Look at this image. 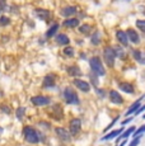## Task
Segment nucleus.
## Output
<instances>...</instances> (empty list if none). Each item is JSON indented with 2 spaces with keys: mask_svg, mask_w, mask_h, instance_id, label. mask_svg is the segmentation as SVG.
Listing matches in <instances>:
<instances>
[{
  "mask_svg": "<svg viewBox=\"0 0 145 146\" xmlns=\"http://www.w3.org/2000/svg\"><path fill=\"white\" fill-rule=\"evenodd\" d=\"M143 111H145V106H143V107H141V108H139V109H138V111H136V114L141 113V112H143Z\"/></svg>",
  "mask_w": 145,
  "mask_h": 146,
  "instance_id": "obj_33",
  "label": "nucleus"
},
{
  "mask_svg": "<svg viewBox=\"0 0 145 146\" xmlns=\"http://www.w3.org/2000/svg\"><path fill=\"white\" fill-rule=\"evenodd\" d=\"M57 28H59V26H57V24H54V26H52V27H51V28H50V29H49V31H47V33H46V37H47V38L52 37V36H54V35H55V33H56Z\"/></svg>",
  "mask_w": 145,
  "mask_h": 146,
  "instance_id": "obj_21",
  "label": "nucleus"
},
{
  "mask_svg": "<svg viewBox=\"0 0 145 146\" xmlns=\"http://www.w3.org/2000/svg\"><path fill=\"white\" fill-rule=\"evenodd\" d=\"M136 27L139 29H141L143 32H145V21H138L136 22Z\"/></svg>",
  "mask_w": 145,
  "mask_h": 146,
  "instance_id": "obj_25",
  "label": "nucleus"
},
{
  "mask_svg": "<svg viewBox=\"0 0 145 146\" xmlns=\"http://www.w3.org/2000/svg\"><path fill=\"white\" fill-rule=\"evenodd\" d=\"M140 139H141V137H140V135H139L138 137H135V140H132V142L130 144V146H138L139 142H140Z\"/></svg>",
  "mask_w": 145,
  "mask_h": 146,
  "instance_id": "obj_29",
  "label": "nucleus"
},
{
  "mask_svg": "<svg viewBox=\"0 0 145 146\" xmlns=\"http://www.w3.org/2000/svg\"><path fill=\"white\" fill-rule=\"evenodd\" d=\"M5 8H7V0H0V13L5 10Z\"/></svg>",
  "mask_w": 145,
  "mask_h": 146,
  "instance_id": "obj_30",
  "label": "nucleus"
},
{
  "mask_svg": "<svg viewBox=\"0 0 145 146\" xmlns=\"http://www.w3.org/2000/svg\"><path fill=\"white\" fill-rule=\"evenodd\" d=\"M143 132H145V125H144V126H141V127L139 128V130H136V131H135V133H134V135H135V137H136V136H139V135L143 133Z\"/></svg>",
  "mask_w": 145,
  "mask_h": 146,
  "instance_id": "obj_31",
  "label": "nucleus"
},
{
  "mask_svg": "<svg viewBox=\"0 0 145 146\" xmlns=\"http://www.w3.org/2000/svg\"><path fill=\"white\" fill-rule=\"evenodd\" d=\"M74 84L78 89H80L82 92H89L90 90V86L87 81H83V80H79V79H74Z\"/></svg>",
  "mask_w": 145,
  "mask_h": 146,
  "instance_id": "obj_8",
  "label": "nucleus"
},
{
  "mask_svg": "<svg viewBox=\"0 0 145 146\" xmlns=\"http://www.w3.org/2000/svg\"><path fill=\"white\" fill-rule=\"evenodd\" d=\"M55 130H56V133H57V136L60 137V140H63V141H65V142L70 141V133L66 130H64V128H61V127H57V128H55Z\"/></svg>",
  "mask_w": 145,
  "mask_h": 146,
  "instance_id": "obj_7",
  "label": "nucleus"
},
{
  "mask_svg": "<svg viewBox=\"0 0 145 146\" xmlns=\"http://www.w3.org/2000/svg\"><path fill=\"white\" fill-rule=\"evenodd\" d=\"M121 133H122V130H121V128H120V130H115V131H112V132H110L108 135H106V136H103V137H102V141H107V140L115 139V137L120 136Z\"/></svg>",
  "mask_w": 145,
  "mask_h": 146,
  "instance_id": "obj_14",
  "label": "nucleus"
},
{
  "mask_svg": "<svg viewBox=\"0 0 145 146\" xmlns=\"http://www.w3.org/2000/svg\"><path fill=\"white\" fill-rule=\"evenodd\" d=\"M68 72L71 76H80V75H82V71H80L79 67H76V66H70L68 69Z\"/></svg>",
  "mask_w": 145,
  "mask_h": 146,
  "instance_id": "obj_18",
  "label": "nucleus"
},
{
  "mask_svg": "<svg viewBox=\"0 0 145 146\" xmlns=\"http://www.w3.org/2000/svg\"><path fill=\"white\" fill-rule=\"evenodd\" d=\"M89 64H90V69L93 70L96 74H98V75H104L106 74V70H104V67H103L101 60H99V57L90 58Z\"/></svg>",
  "mask_w": 145,
  "mask_h": 146,
  "instance_id": "obj_1",
  "label": "nucleus"
},
{
  "mask_svg": "<svg viewBox=\"0 0 145 146\" xmlns=\"http://www.w3.org/2000/svg\"><path fill=\"white\" fill-rule=\"evenodd\" d=\"M80 127H82V121L79 118H74L71 119L70 122V133L71 135H78L80 131Z\"/></svg>",
  "mask_w": 145,
  "mask_h": 146,
  "instance_id": "obj_5",
  "label": "nucleus"
},
{
  "mask_svg": "<svg viewBox=\"0 0 145 146\" xmlns=\"http://www.w3.org/2000/svg\"><path fill=\"white\" fill-rule=\"evenodd\" d=\"M64 53H65L66 56H72L74 55V50H72L71 47H66V48H64Z\"/></svg>",
  "mask_w": 145,
  "mask_h": 146,
  "instance_id": "obj_27",
  "label": "nucleus"
},
{
  "mask_svg": "<svg viewBox=\"0 0 145 146\" xmlns=\"http://www.w3.org/2000/svg\"><path fill=\"white\" fill-rule=\"evenodd\" d=\"M35 14L40 19H43V21L50 17V12H49V10H46V9H36L35 10Z\"/></svg>",
  "mask_w": 145,
  "mask_h": 146,
  "instance_id": "obj_15",
  "label": "nucleus"
},
{
  "mask_svg": "<svg viewBox=\"0 0 145 146\" xmlns=\"http://www.w3.org/2000/svg\"><path fill=\"white\" fill-rule=\"evenodd\" d=\"M141 99H143V98H141ZM141 99H139L138 102H135L132 106L130 107V108H129V111L126 112V114H127V116H129V114H131V113H134V112H136V109H139V108H140V100H141Z\"/></svg>",
  "mask_w": 145,
  "mask_h": 146,
  "instance_id": "obj_20",
  "label": "nucleus"
},
{
  "mask_svg": "<svg viewBox=\"0 0 145 146\" xmlns=\"http://www.w3.org/2000/svg\"><path fill=\"white\" fill-rule=\"evenodd\" d=\"M134 131H135V127H130L129 130L126 131V132H125L124 135H122V137H129L131 133H134Z\"/></svg>",
  "mask_w": 145,
  "mask_h": 146,
  "instance_id": "obj_28",
  "label": "nucleus"
},
{
  "mask_svg": "<svg viewBox=\"0 0 145 146\" xmlns=\"http://www.w3.org/2000/svg\"><path fill=\"white\" fill-rule=\"evenodd\" d=\"M144 118H145V116H144Z\"/></svg>",
  "mask_w": 145,
  "mask_h": 146,
  "instance_id": "obj_35",
  "label": "nucleus"
},
{
  "mask_svg": "<svg viewBox=\"0 0 145 146\" xmlns=\"http://www.w3.org/2000/svg\"><path fill=\"white\" fill-rule=\"evenodd\" d=\"M134 56H135V58L140 64H145V60H143V56H141V52L140 51H134Z\"/></svg>",
  "mask_w": 145,
  "mask_h": 146,
  "instance_id": "obj_22",
  "label": "nucleus"
},
{
  "mask_svg": "<svg viewBox=\"0 0 145 146\" xmlns=\"http://www.w3.org/2000/svg\"><path fill=\"white\" fill-rule=\"evenodd\" d=\"M24 137H26V140L31 144H37L38 142V135L36 132L35 130H33L32 127H24Z\"/></svg>",
  "mask_w": 145,
  "mask_h": 146,
  "instance_id": "obj_2",
  "label": "nucleus"
},
{
  "mask_svg": "<svg viewBox=\"0 0 145 146\" xmlns=\"http://www.w3.org/2000/svg\"><path fill=\"white\" fill-rule=\"evenodd\" d=\"M79 31L82 33H85V35H87V33H89V31H90V26H88V24H84V26H82L79 28Z\"/></svg>",
  "mask_w": 145,
  "mask_h": 146,
  "instance_id": "obj_24",
  "label": "nucleus"
},
{
  "mask_svg": "<svg viewBox=\"0 0 145 146\" xmlns=\"http://www.w3.org/2000/svg\"><path fill=\"white\" fill-rule=\"evenodd\" d=\"M55 85V76L54 75H47L43 80V86L49 88V86H54Z\"/></svg>",
  "mask_w": 145,
  "mask_h": 146,
  "instance_id": "obj_16",
  "label": "nucleus"
},
{
  "mask_svg": "<svg viewBox=\"0 0 145 146\" xmlns=\"http://www.w3.org/2000/svg\"><path fill=\"white\" fill-rule=\"evenodd\" d=\"M64 26L68 27V28H75V27L79 26V19H76V18L66 19V21L64 22Z\"/></svg>",
  "mask_w": 145,
  "mask_h": 146,
  "instance_id": "obj_13",
  "label": "nucleus"
},
{
  "mask_svg": "<svg viewBox=\"0 0 145 146\" xmlns=\"http://www.w3.org/2000/svg\"><path fill=\"white\" fill-rule=\"evenodd\" d=\"M99 42H101V40H99V33L93 35V37H92V43L93 44H99Z\"/></svg>",
  "mask_w": 145,
  "mask_h": 146,
  "instance_id": "obj_23",
  "label": "nucleus"
},
{
  "mask_svg": "<svg viewBox=\"0 0 145 146\" xmlns=\"http://www.w3.org/2000/svg\"><path fill=\"white\" fill-rule=\"evenodd\" d=\"M103 55H104L106 64L110 67H113V62H115V57H116L115 50L111 48V47H106L104 51H103Z\"/></svg>",
  "mask_w": 145,
  "mask_h": 146,
  "instance_id": "obj_3",
  "label": "nucleus"
},
{
  "mask_svg": "<svg viewBox=\"0 0 145 146\" xmlns=\"http://www.w3.org/2000/svg\"><path fill=\"white\" fill-rule=\"evenodd\" d=\"M116 37H117V40L120 41V43H122L124 46H127V43H129V37H127L126 32H124V31H117Z\"/></svg>",
  "mask_w": 145,
  "mask_h": 146,
  "instance_id": "obj_10",
  "label": "nucleus"
},
{
  "mask_svg": "<svg viewBox=\"0 0 145 146\" xmlns=\"http://www.w3.org/2000/svg\"><path fill=\"white\" fill-rule=\"evenodd\" d=\"M23 112H24L23 108H19L18 112H17V116H18V117H22V116H23Z\"/></svg>",
  "mask_w": 145,
  "mask_h": 146,
  "instance_id": "obj_32",
  "label": "nucleus"
},
{
  "mask_svg": "<svg viewBox=\"0 0 145 146\" xmlns=\"http://www.w3.org/2000/svg\"><path fill=\"white\" fill-rule=\"evenodd\" d=\"M130 121H131V118H126V119L124 121V122H122V125H126V123H129Z\"/></svg>",
  "mask_w": 145,
  "mask_h": 146,
  "instance_id": "obj_34",
  "label": "nucleus"
},
{
  "mask_svg": "<svg viewBox=\"0 0 145 146\" xmlns=\"http://www.w3.org/2000/svg\"><path fill=\"white\" fill-rule=\"evenodd\" d=\"M56 42L59 44H64V46H65V44H68L69 42H70V40L68 38L66 35H59L56 37Z\"/></svg>",
  "mask_w": 145,
  "mask_h": 146,
  "instance_id": "obj_17",
  "label": "nucleus"
},
{
  "mask_svg": "<svg viewBox=\"0 0 145 146\" xmlns=\"http://www.w3.org/2000/svg\"><path fill=\"white\" fill-rule=\"evenodd\" d=\"M75 12H76V8L75 7H68V8H65L61 13H63V15H65V17H70V15H72V14H75Z\"/></svg>",
  "mask_w": 145,
  "mask_h": 146,
  "instance_id": "obj_19",
  "label": "nucleus"
},
{
  "mask_svg": "<svg viewBox=\"0 0 145 146\" xmlns=\"http://www.w3.org/2000/svg\"><path fill=\"white\" fill-rule=\"evenodd\" d=\"M32 103L35 106H47L50 103V98L43 97V95H38V97H33L32 98Z\"/></svg>",
  "mask_w": 145,
  "mask_h": 146,
  "instance_id": "obj_6",
  "label": "nucleus"
},
{
  "mask_svg": "<svg viewBox=\"0 0 145 146\" xmlns=\"http://www.w3.org/2000/svg\"><path fill=\"white\" fill-rule=\"evenodd\" d=\"M9 18L8 17H1L0 18V26H7V24H9Z\"/></svg>",
  "mask_w": 145,
  "mask_h": 146,
  "instance_id": "obj_26",
  "label": "nucleus"
},
{
  "mask_svg": "<svg viewBox=\"0 0 145 146\" xmlns=\"http://www.w3.org/2000/svg\"><path fill=\"white\" fill-rule=\"evenodd\" d=\"M64 98H65V100L69 103V104H78V103H79L76 93L70 88L65 89V92H64Z\"/></svg>",
  "mask_w": 145,
  "mask_h": 146,
  "instance_id": "obj_4",
  "label": "nucleus"
},
{
  "mask_svg": "<svg viewBox=\"0 0 145 146\" xmlns=\"http://www.w3.org/2000/svg\"><path fill=\"white\" fill-rule=\"evenodd\" d=\"M110 99H111V102L116 103V104H122V103H124L122 97L118 94V92H116V90H111L110 92Z\"/></svg>",
  "mask_w": 145,
  "mask_h": 146,
  "instance_id": "obj_9",
  "label": "nucleus"
},
{
  "mask_svg": "<svg viewBox=\"0 0 145 146\" xmlns=\"http://www.w3.org/2000/svg\"><path fill=\"white\" fill-rule=\"evenodd\" d=\"M126 35H127V37H129V41L134 42V43H139V42H140V38H139V35L136 33V31L127 29Z\"/></svg>",
  "mask_w": 145,
  "mask_h": 146,
  "instance_id": "obj_11",
  "label": "nucleus"
},
{
  "mask_svg": "<svg viewBox=\"0 0 145 146\" xmlns=\"http://www.w3.org/2000/svg\"><path fill=\"white\" fill-rule=\"evenodd\" d=\"M118 89H121L122 92H125V93H129V94H132L134 93V86L131 85L130 83H120L118 84Z\"/></svg>",
  "mask_w": 145,
  "mask_h": 146,
  "instance_id": "obj_12",
  "label": "nucleus"
}]
</instances>
